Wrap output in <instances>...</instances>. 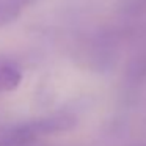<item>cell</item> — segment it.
I'll list each match as a JSON object with an SVG mask.
<instances>
[{"instance_id": "1", "label": "cell", "mask_w": 146, "mask_h": 146, "mask_svg": "<svg viewBox=\"0 0 146 146\" xmlns=\"http://www.w3.org/2000/svg\"><path fill=\"white\" fill-rule=\"evenodd\" d=\"M76 124H77V119L72 115L58 113V115H52V116H46V118H39V119H35V121L24 123V126L32 133L33 138L36 140L44 135H54V133L71 130Z\"/></svg>"}, {"instance_id": "2", "label": "cell", "mask_w": 146, "mask_h": 146, "mask_svg": "<svg viewBox=\"0 0 146 146\" xmlns=\"http://www.w3.org/2000/svg\"><path fill=\"white\" fill-rule=\"evenodd\" d=\"M22 80V71L16 63L0 58V93L13 91L19 86Z\"/></svg>"}, {"instance_id": "3", "label": "cell", "mask_w": 146, "mask_h": 146, "mask_svg": "<svg viewBox=\"0 0 146 146\" xmlns=\"http://www.w3.org/2000/svg\"><path fill=\"white\" fill-rule=\"evenodd\" d=\"M33 141L35 138L27 132L24 124H16L0 132V146H29Z\"/></svg>"}, {"instance_id": "5", "label": "cell", "mask_w": 146, "mask_h": 146, "mask_svg": "<svg viewBox=\"0 0 146 146\" xmlns=\"http://www.w3.org/2000/svg\"><path fill=\"white\" fill-rule=\"evenodd\" d=\"M127 77H129V80H133V82H140V80L146 79V54L133 58L129 63Z\"/></svg>"}, {"instance_id": "4", "label": "cell", "mask_w": 146, "mask_h": 146, "mask_svg": "<svg viewBox=\"0 0 146 146\" xmlns=\"http://www.w3.org/2000/svg\"><path fill=\"white\" fill-rule=\"evenodd\" d=\"M36 2L38 0H0V25L10 24L19 16L24 8Z\"/></svg>"}]
</instances>
